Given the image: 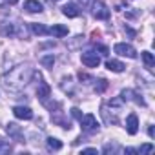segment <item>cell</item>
Wrapping results in <instances>:
<instances>
[{"mask_svg":"<svg viewBox=\"0 0 155 155\" xmlns=\"http://www.w3.org/2000/svg\"><path fill=\"white\" fill-rule=\"evenodd\" d=\"M115 150H117L115 144H113V146H111V144H106V146H104V153H108V151H115Z\"/></svg>","mask_w":155,"mask_h":155,"instance_id":"7402d4cb","label":"cell"},{"mask_svg":"<svg viewBox=\"0 0 155 155\" xmlns=\"http://www.w3.org/2000/svg\"><path fill=\"white\" fill-rule=\"evenodd\" d=\"M71 115H73L75 119H79V120H81V117H82V113H81L79 108H73V110H71Z\"/></svg>","mask_w":155,"mask_h":155,"instance_id":"44dd1931","label":"cell"},{"mask_svg":"<svg viewBox=\"0 0 155 155\" xmlns=\"http://www.w3.org/2000/svg\"><path fill=\"white\" fill-rule=\"evenodd\" d=\"M82 153H97V150L95 148H86V150H82Z\"/></svg>","mask_w":155,"mask_h":155,"instance_id":"cb8c5ba5","label":"cell"},{"mask_svg":"<svg viewBox=\"0 0 155 155\" xmlns=\"http://www.w3.org/2000/svg\"><path fill=\"white\" fill-rule=\"evenodd\" d=\"M148 135H150V137H153V126H150V128H148Z\"/></svg>","mask_w":155,"mask_h":155,"instance_id":"d4e9b609","label":"cell"},{"mask_svg":"<svg viewBox=\"0 0 155 155\" xmlns=\"http://www.w3.org/2000/svg\"><path fill=\"white\" fill-rule=\"evenodd\" d=\"M60 148H62V142H60L58 139H53V137L48 139V150H51V151H58Z\"/></svg>","mask_w":155,"mask_h":155,"instance_id":"9a60e30c","label":"cell"},{"mask_svg":"<svg viewBox=\"0 0 155 155\" xmlns=\"http://www.w3.org/2000/svg\"><path fill=\"white\" fill-rule=\"evenodd\" d=\"M37 95H38V99L46 104V101H48V97L51 95V88L46 84V82H40L38 84V88H37Z\"/></svg>","mask_w":155,"mask_h":155,"instance_id":"8fae6325","label":"cell"},{"mask_svg":"<svg viewBox=\"0 0 155 155\" xmlns=\"http://www.w3.org/2000/svg\"><path fill=\"white\" fill-rule=\"evenodd\" d=\"M139 153H150V151H153V146L151 144H144V146H140V150H137Z\"/></svg>","mask_w":155,"mask_h":155,"instance_id":"d6986e66","label":"cell"},{"mask_svg":"<svg viewBox=\"0 0 155 155\" xmlns=\"http://www.w3.org/2000/svg\"><path fill=\"white\" fill-rule=\"evenodd\" d=\"M9 151H11V146L9 144H2V142H0V155L9 153Z\"/></svg>","mask_w":155,"mask_h":155,"instance_id":"ffe728a7","label":"cell"},{"mask_svg":"<svg viewBox=\"0 0 155 155\" xmlns=\"http://www.w3.org/2000/svg\"><path fill=\"white\" fill-rule=\"evenodd\" d=\"M106 68H108L110 71H113V73H122L126 66H124L120 60H106Z\"/></svg>","mask_w":155,"mask_h":155,"instance_id":"4fadbf2b","label":"cell"},{"mask_svg":"<svg viewBox=\"0 0 155 155\" xmlns=\"http://www.w3.org/2000/svg\"><path fill=\"white\" fill-rule=\"evenodd\" d=\"M2 35H6V37H17V35H20L18 24H15V22H4L2 24Z\"/></svg>","mask_w":155,"mask_h":155,"instance_id":"9c48e42d","label":"cell"},{"mask_svg":"<svg viewBox=\"0 0 155 155\" xmlns=\"http://www.w3.org/2000/svg\"><path fill=\"white\" fill-rule=\"evenodd\" d=\"M91 13L99 20H108L110 18V8L102 2V0H93L91 2Z\"/></svg>","mask_w":155,"mask_h":155,"instance_id":"7a4b0ae2","label":"cell"},{"mask_svg":"<svg viewBox=\"0 0 155 155\" xmlns=\"http://www.w3.org/2000/svg\"><path fill=\"white\" fill-rule=\"evenodd\" d=\"M31 31L35 35H49V28H46L44 24H38V22H31Z\"/></svg>","mask_w":155,"mask_h":155,"instance_id":"5bb4252c","label":"cell"},{"mask_svg":"<svg viewBox=\"0 0 155 155\" xmlns=\"http://www.w3.org/2000/svg\"><path fill=\"white\" fill-rule=\"evenodd\" d=\"M13 113H15L17 119H22V120H31L33 119V111L28 106H15L13 108Z\"/></svg>","mask_w":155,"mask_h":155,"instance_id":"8992f818","label":"cell"},{"mask_svg":"<svg viewBox=\"0 0 155 155\" xmlns=\"http://www.w3.org/2000/svg\"><path fill=\"white\" fill-rule=\"evenodd\" d=\"M40 64H42L44 68H53V64H55V57H53V55H46V57L40 58Z\"/></svg>","mask_w":155,"mask_h":155,"instance_id":"2e32d148","label":"cell"},{"mask_svg":"<svg viewBox=\"0 0 155 155\" xmlns=\"http://www.w3.org/2000/svg\"><path fill=\"white\" fill-rule=\"evenodd\" d=\"M81 60H82V64H84L86 68H99V64H101V57H99L97 53H93V51L82 53V55H81Z\"/></svg>","mask_w":155,"mask_h":155,"instance_id":"5b68a950","label":"cell"},{"mask_svg":"<svg viewBox=\"0 0 155 155\" xmlns=\"http://www.w3.org/2000/svg\"><path fill=\"white\" fill-rule=\"evenodd\" d=\"M113 51H115L117 55H120V57H128V58H135V57H137L135 48L130 46V44H126V42H119V44H115V46H113Z\"/></svg>","mask_w":155,"mask_h":155,"instance_id":"277c9868","label":"cell"},{"mask_svg":"<svg viewBox=\"0 0 155 155\" xmlns=\"http://www.w3.org/2000/svg\"><path fill=\"white\" fill-rule=\"evenodd\" d=\"M69 31H68V28L66 26H60V24H55L53 28H49V35H53V37H57V38H62V37H66Z\"/></svg>","mask_w":155,"mask_h":155,"instance_id":"7c38bea8","label":"cell"},{"mask_svg":"<svg viewBox=\"0 0 155 155\" xmlns=\"http://www.w3.org/2000/svg\"><path fill=\"white\" fill-rule=\"evenodd\" d=\"M81 128H82V131H86V133L99 131V122H97L95 115H91V113L82 115V117H81Z\"/></svg>","mask_w":155,"mask_h":155,"instance_id":"3957f363","label":"cell"},{"mask_svg":"<svg viewBox=\"0 0 155 155\" xmlns=\"http://www.w3.org/2000/svg\"><path fill=\"white\" fill-rule=\"evenodd\" d=\"M8 133L13 135V137H20V128H18V124L9 122V124H8Z\"/></svg>","mask_w":155,"mask_h":155,"instance_id":"e0dca14e","label":"cell"},{"mask_svg":"<svg viewBox=\"0 0 155 155\" xmlns=\"http://www.w3.org/2000/svg\"><path fill=\"white\" fill-rule=\"evenodd\" d=\"M33 75H35V69L28 64H20L17 68H13L9 73L2 75V79H0V82H2V86L8 90V91H20L24 90L31 79H33Z\"/></svg>","mask_w":155,"mask_h":155,"instance_id":"6da1fadb","label":"cell"},{"mask_svg":"<svg viewBox=\"0 0 155 155\" xmlns=\"http://www.w3.org/2000/svg\"><path fill=\"white\" fill-rule=\"evenodd\" d=\"M62 13L66 17H69V18H77V17L81 15V9H79V6H77V4H66L62 8Z\"/></svg>","mask_w":155,"mask_h":155,"instance_id":"30bf717a","label":"cell"},{"mask_svg":"<svg viewBox=\"0 0 155 155\" xmlns=\"http://www.w3.org/2000/svg\"><path fill=\"white\" fill-rule=\"evenodd\" d=\"M97 49L101 51V55H108V51H110V49H108L106 46H97Z\"/></svg>","mask_w":155,"mask_h":155,"instance_id":"603a6c76","label":"cell"},{"mask_svg":"<svg viewBox=\"0 0 155 155\" xmlns=\"http://www.w3.org/2000/svg\"><path fill=\"white\" fill-rule=\"evenodd\" d=\"M8 2H9V4H17V2H18V0H8Z\"/></svg>","mask_w":155,"mask_h":155,"instance_id":"484cf974","label":"cell"},{"mask_svg":"<svg viewBox=\"0 0 155 155\" xmlns=\"http://www.w3.org/2000/svg\"><path fill=\"white\" fill-rule=\"evenodd\" d=\"M126 131L130 135H135L139 131V119H137L135 113H130L128 115V119H126Z\"/></svg>","mask_w":155,"mask_h":155,"instance_id":"52a82bcc","label":"cell"},{"mask_svg":"<svg viewBox=\"0 0 155 155\" xmlns=\"http://www.w3.org/2000/svg\"><path fill=\"white\" fill-rule=\"evenodd\" d=\"M24 9L28 13H42L44 11V4L38 0H26L24 2Z\"/></svg>","mask_w":155,"mask_h":155,"instance_id":"ba28073f","label":"cell"},{"mask_svg":"<svg viewBox=\"0 0 155 155\" xmlns=\"http://www.w3.org/2000/svg\"><path fill=\"white\" fill-rule=\"evenodd\" d=\"M142 60H144V64H146V68H151L153 66V55L150 53V51H142Z\"/></svg>","mask_w":155,"mask_h":155,"instance_id":"ac0fdd59","label":"cell"}]
</instances>
